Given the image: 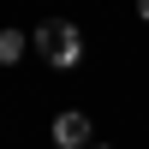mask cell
Here are the masks:
<instances>
[{"mask_svg": "<svg viewBox=\"0 0 149 149\" xmlns=\"http://www.w3.org/2000/svg\"><path fill=\"white\" fill-rule=\"evenodd\" d=\"M48 137H54V149H90V113H78V107L60 113Z\"/></svg>", "mask_w": 149, "mask_h": 149, "instance_id": "2", "label": "cell"}, {"mask_svg": "<svg viewBox=\"0 0 149 149\" xmlns=\"http://www.w3.org/2000/svg\"><path fill=\"white\" fill-rule=\"evenodd\" d=\"M30 48H36L54 72H72V66L84 60V30H78L72 18H48V24L30 30Z\"/></svg>", "mask_w": 149, "mask_h": 149, "instance_id": "1", "label": "cell"}, {"mask_svg": "<svg viewBox=\"0 0 149 149\" xmlns=\"http://www.w3.org/2000/svg\"><path fill=\"white\" fill-rule=\"evenodd\" d=\"M90 149H107V143H90Z\"/></svg>", "mask_w": 149, "mask_h": 149, "instance_id": "5", "label": "cell"}, {"mask_svg": "<svg viewBox=\"0 0 149 149\" xmlns=\"http://www.w3.org/2000/svg\"><path fill=\"white\" fill-rule=\"evenodd\" d=\"M137 18H143V24H149V0H137Z\"/></svg>", "mask_w": 149, "mask_h": 149, "instance_id": "4", "label": "cell"}, {"mask_svg": "<svg viewBox=\"0 0 149 149\" xmlns=\"http://www.w3.org/2000/svg\"><path fill=\"white\" fill-rule=\"evenodd\" d=\"M24 48H30V36H18V30H0V66H18V60H24Z\"/></svg>", "mask_w": 149, "mask_h": 149, "instance_id": "3", "label": "cell"}]
</instances>
